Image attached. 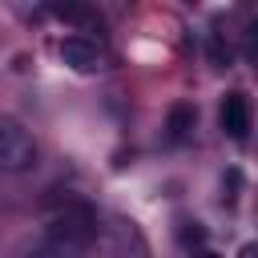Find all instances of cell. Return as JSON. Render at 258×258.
I'll return each mask as SVG.
<instances>
[{"label":"cell","mask_w":258,"mask_h":258,"mask_svg":"<svg viewBox=\"0 0 258 258\" xmlns=\"http://www.w3.org/2000/svg\"><path fill=\"white\" fill-rule=\"evenodd\" d=\"M40 161L36 137L20 121H0V173H28Z\"/></svg>","instance_id":"6da1fadb"},{"label":"cell","mask_w":258,"mask_h":258,"mask_svg":"<svg viewBox=\"0 0 258 258\" xmlns=\"http://www.w3.org/2000/svg\"><path fill=\"white\" fill-rule=\"evenodd\" d=\"M93 238V214L85 206H64L48 218V242L52 246H69V250H85Z\"/></svg>","instance_id":"7a4b0ae2"},{"label":"cell","mask_w":258,"mask_h":258,"mask_svg":"<svg viewBox=\"0 0 258 258\" xmlns=\"http://www.w3.org/2000/svg\"><path fill=\"white\" fill-rule=\"evenodd\" d=\"M60 60H64L69 69H77V73H97V69H105V48H101L93 36L73 32V36L60 40Z\"/></svg>","instance_id":"3957f363"},{"label":"cell","mask_w":258,"mask_h":258,"mask_svg":"<svg viewBox=\"0 0 258 258\" xmlns=\"http://www.w3.org/2000/svg\"><path fill=\"white\" fill-rule=\"evenodd\" d=\"M218 121H222V133L242 145L250 137V97L242 89H230L222 97V105H218Z\"/></svg>","instance_id":"277c9868"},{"label":"cell","mask_w":258,"mask_h":258,"mask_svg":"<svg viewBox=\"0 0 258 258\" xmlns=\"http://www.w3.org/2000/svg\"><path fill=\"white\" fill-rule=\"evenodd\" d=\"M194 125H198V109H194L189 101H173L169 113H165V137H169L173 145H181V141L194 133Z\"/></svg>","instance_id":"5b68a950"},{"label":"cell","mask_w":258,"mask_h":258,"mask_svg":"<svg viewBox=\"0 0 258 258\" xmlns=\"http://www.w3.org/2000/svg\"><path fill=\"white\" fill-rule=\"evenodd\" d=\"M206 52H210V60H214L218 69H226V64H230V44L222 40V32H210V44H206Z\"/></svg>","instance_id":"8992f818"},{"label":"cell","mask_w":258,"mask_h":258,"mask_svg":"<svg viewBox=\"0 0 258 258\" xmlns=\"http://www.w3.org/2000/svg\"><path fill=\"white\" fill-rule=\"evenodd\" d=\"M28 258H81V250H69V246H52V242H44V246L32 250Z\"/></svg>","instance_id":"52a82bcc"},{"label":"cell","mask_w":258,"mask_h":258,"mask_svg":"<svg viewBox=\"0 0 258 258\" xmlns=\"http://www.w3.org/2000/svg\"><path fill=\"white\" fill-rule=\"evenodd\" d=\"M238 258H258V250H254V246H242V250H238Z\"/></svg>","instance_id":"ba28073f"},{"label":"cell","mask_w":258,"mask_h":258,"mask_svg":"<svg viewBox=\"0 0 258 258\" xmlns=\"http://www.w3.org/2000/svg\"><path fill=\"white\" fill-rule=\"evenodd\" d=\"M198 258H222V254H214V250H202V254H198Z\"/></svg>","instance_id":"9c48e42d"}]
</instances>
